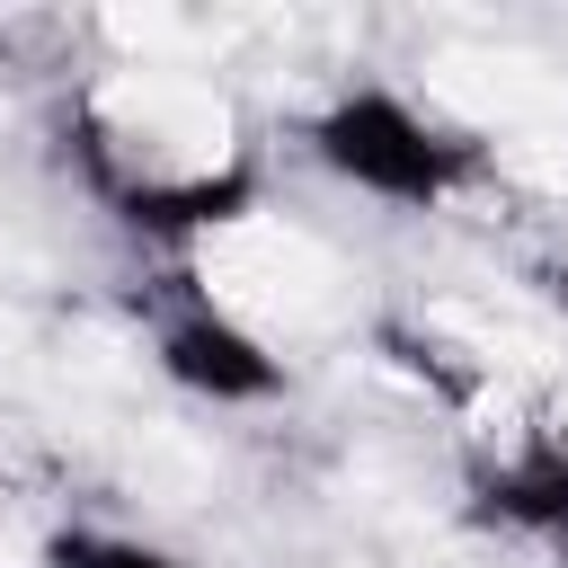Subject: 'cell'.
Instances as JSON below:
<instances>
[{
  "mask_svg": "<svg viewBox=\"0 0 568 568\" xmlns=\"http://www.w3.org/2000/svg\"><path fill=\"white\" fill-rule=\"evenodd\" d=\"M53 568H169L133 541H53Z\"/></svg>",
  "mask_w": 568,
  "mask_h": 568,
  "instance_id": "277c9868",
  "label": "cell"
},
{
  "mask_svg": "<svg viewBox=\"0 0 568 568\" xmlns=\"http://www.w3.org/2000/svg\"><path fill=\"white\" fill-rule=\"evenodd\" d=\"M160 364H169L186 390H213V399H257V390L284 382V364L266 355V337L240 328L222 302H195L186 320H169V328H160Z\"/></svg>",
  "mask_w": 568,
  "mask_h": 568,
  "instance_id": "3957f363",
  "label": "cell"
},
{
  "mask_svg": "<svg viewBox=\"0 0 568 568\" xmlns=\"http://www.w3.org/2000/svg\"><path fill=\"white\" fill-rule=\"evenodd\" d=\"M80 160L142 222H231L240 204V115L186 62H124L80 98Z\"/></svg>",
  "mask_w": 568,
  "mask_h": 568,
  "instance_id": "6da1fadb",
  "label": "cell"
},
{
  "mask_svg": "<svg viewBox=\"0 0 568 568\" xmlns=\"http://www.w3.org/2000/svg\"><path fill=\"white\" fill-rule=\"evenodd\" d=\"M320 160L355 186V195H373V204H435L453 178H462V160H470V142L462 133H444L426 106H408V98H390V89H346L328 115H320Z\"/></svg>",
  "mask_w": 568,
  "mask_h": 568,
  "instance_id": "7a4b0ae2",
  "label": "cell"
}]
</instances>
